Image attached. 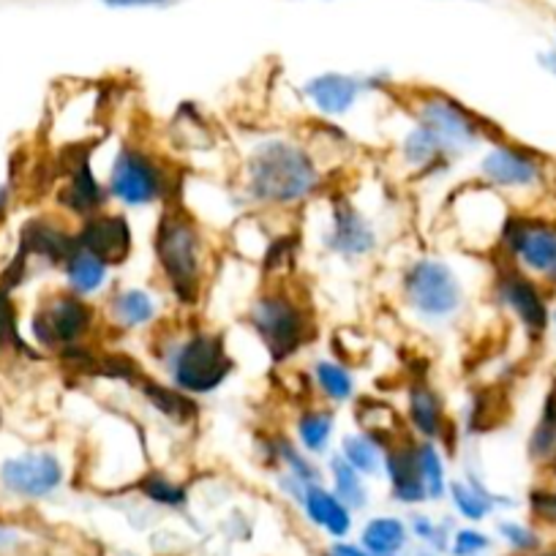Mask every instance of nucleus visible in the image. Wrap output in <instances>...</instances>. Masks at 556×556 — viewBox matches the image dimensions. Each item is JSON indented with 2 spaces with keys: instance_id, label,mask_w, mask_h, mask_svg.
Here are the masks:
<instances>
[{
  "instance_id": "obj_1",
  "label": "nucleus",
  "mask_w": 556,
  "mask_h": 556,
  "mask_svg": "<svg viewBox=\"0 0 556 556\" xmlns=\"http://www.w3.org/2000/svg\"><path fill=\"white\" fill-rule=\"evenodd\" d=\"M235 189L256 213H298L312 207L328 189V169L306 139L267 131L245 146Z\"/></svg>"
},
{
  "instance_id": "obj_2",
  "label": "nucleus",
  "mask_w": 556,
  "mask_h": 556,
  "mask_svg": "<svg viewBox=\"0 0 556 556\" xmlns=\"http://www.w3.org/2000/svg\"><path fill=\"white\" fill-rule=\"evenodd\" d=\"M153 267L162 295L180 314H197L207 301L216 254L213 235L178 200L162 207L151 235Z\"/></svg>"
},
{
  "instance_id": "obj_3",
  "label": "nucleus",
  "mask_w": 556,
  "mask_h": 556,
  "mask_svg": "<svg viewBox=\"0 0 556 556\" xmlns=\"http://www.w3.org/2000/svg\"><path fill=\"white\" fill-rule=\"evenodd\" d=\"M148 355L164 382L197 401L216 395L238 368L227 336L213 323L191 319V314L159 325L151 333Z\"/></svg>"
},
{
  "instance_id": "obj_4",
  "label": "nucleus",
  "mask_w": 556,
  "mask_h": 556,
  "mask_svg": "<svg viewBox=\"0 0 556 556\" xmlns=\"http://www.w3.org/2000/svg\"><path fill=\"white\" fill-rule=\"evenodd\" d=\"M243 323L267 355L270 366H287L317 339L312 303L287 278L262 281L245 306Z\"/></svg>"
},
{
  "instance_id": "obj_5",
  "label": "nucleus",
  "mask_w": 556,
  "mask_h": 556,
  "mask_svg": "<svg viewBox=\"0 0 556 556\" xmlns=\"http://www.w3.org/2000/svg\"><path fill=\"white\" fill-rule=\"evenodd\" d=\"M399 301L420 328H451L467 312V278L445 256L417 254L399 273Z\"/></svg>"
},
{
  "instance_id": "obj_6",
  "label": "nucleus",
  "mask_w": 556,
  "mask_h": 556,
  "mask_svg": "<svg viewBox=\"0 0 556 556\" xmlns=\"http://www.w3.org/2000/svg\"><path fill=\"white\" fill-rule=\"evenodd\" d=\"M184 169H175L162 153L139 142H121L104 173L112 207L126 213L164 207L178 200Z\"/></svg>"
},
{
  "instance_id": "obj_7",
  "label": "nucleus",
  "mask_w": 556,
  "mask_h": 556,
  "mask_svg": "<svg viewBox=\"0 0 556 556\" xmlns=\"http://www.w3.org/2000/svg\"><path fill=\"white\" fill-rule=\"evenodd\" d=\"M406 115L429 128L451 159L480 151L500 139V128L464 104L462 99L442 90H417L406 101Z\"/></svg>"
},
{
  "instance_id": "obj_8",
  "label": "nucleus",
  "mask_w": 556,
  "mask_h": 556,
  "mask_svg": "<svg viewBox=\"0 0 556 556\" xmlns=\"http://www.w3.org/2000/svg\"><path fill=\"white\" fill-rule=\"evenodd\" d=\"M104 330V317L96 301L61 290L47 295L30 317V339L41 350L55 355L74 350V346L93 344Z\"/></svg>"
},
{
  "instance_id": "obj_9",
  "label": "nucleus",
  "mask_w": 556,
  "mask_h": 556,
  "mask_svg": "<svg viewBox=\"0 0 556 556\" xmlns=\"http://www.w3.org/2000/svg\"><path fill=\"white\" fill-rule=\"evenodd\" d=\"M319 245L328 256L341 262H366L382 249V235L374 218L346 194L325 197Z\"/></svg>"
},
{
  "instance_id": "obj_10",
  "label": "nucleus",
  "mask_w": 556,
  "mask_h": 556,
  "mask_svg": "<svg viewBox=\"0 0 556 556\" xmlns=\"http://www.w3.org/2000/svg\"><path fill=\"white\" fill-rule=\"evenodd\" d=\"M507 216H510V211L505 205V197L483 186L480 180L464 186V189H456V194H451V207H447L451 229L456 232L458 243L469 245V249L480 251V254L491 249L496 251Z\"/></svg>"
},
{
  "instance_id": "obj_11",
  "label": "nucleus",
  "mask_w": 556,
  "mask_h": 556,
  "mask_svg": "<svg viewBox=\"0 0 556 556\" xmlns=\"http://www.w3.org/2000/svg\"><path fill=\"white\" fill-rule=\"evenodd\" d=\"M500 260L510 262L532 278L556 287V224L538 216L510 213L496 243Z\"/></svg>"
},
{
  "instance_id": "obj_12",
  "label": "nucleus",
  "mask_w": 556,
  "mask_h": 556,
  "mask_svg": "<svg viewBox=\"0 0 556 556\" xmlns=\"http://www.w3.org/2000/svg\"><path fill=\"white\" fill-rule=\"evenodd\" d=\"M390 88V74H350V72H319L301 85V99L319 121H346L366 96L384 93Z\"/></svg>"
},
{
  "instance_id": "obj_13",
  "label": "nucleus",
  "mask_w": 556,
  "mask_h": 556,
  "mask_svg": "<svg viewBox=\"0 0 556 556\" xmlns=\"http://www.w3.org/2000/svg\"><path fill=\"white\" fill-rule=\"evenodd\" d=\"M491 295L502 312L510 314L518 328L529 336V341H540L551 328V306L538 278L518 270L505 260H496V270L491 276Z\"/></svg>"
},
{
  "instance_id": "obj_14",
  "label": "nucleus",
  "mask_w": 556,
  "mask_h": 556,
  "mask_svg": "<svg viewBox=\"0 0 556 556\" xmlns=\"http://www.w3.org/2000/svg\"><path fill=\"white\" fill-rule=\"evenodd\" d=\"M58 207L74 222L93 216V213L110 207L104 180L93 164V148L72 146L61 159V186L55 191Z\"/></svg>"
},
{
  "instance_id": "obj_15",
  "label": "nucleus",
  "mask_w": 556,
  "mask_h": 556,
  "mask_svg": "<svg viewBox=\"0 0 556 556\" xmlns=\"http://www.w3.org/2000/svg\"><path fill=\"white\" fill-rule=\"evenodd\" d=\"M475 175H478L480 184L505 197L513 191L538 189L545 178V167L538 153L500 137L491 146H485Z\"/></svg>"
},
{
  "instance_id": "obj_16",
  "label": "nucleus",
  "mask_w": 556,
  "mask_h": 556,
  "mask_svg": "<svg viewBox=\"0 0 556 556\" xmlns=\"http://www.w3.org/2000/svg\"><path fill=\"white\" fill-rule=\"evenodd\" d=\"M66 464L52 451H30L0 464V485L20 500H50L66 485Z\"/></svg>"
},
{
  "instance_id": "obj_17",
  "label": "nucleus",
  "mask_w": 556,
  "mask_h": 556,
  "mask_svg": "<svg viewBox=\"0 0 556 556\" xmlns=\"http://www.w3.org/2000/svg\"><path fill=\"white\" fill-rule=\"evenodd\" d=\"M404 424L412 440L437 442L445 447L447 456H453L456 451V424H453L442 393L429 379H412L406 384Z\"/></svg>"
},
{
  "instance_id": "obj_18",
  "label": "nucleus",
  "mask_w": 556,
  "mask_h": 556,
  "mask_svg": "<svg viewBox=\"0 0 556 556\" xmlns=\"http://www.w3.org/2000/svg\"><path fill=\"white\" fill-rule=\"evenodd\" d=\"M104 328L123 336L148 333L162 325L164 295L142 285H115L101 303Z\"/></svg>"
},
{
  "instance_id": "obj_19",
  "label": "nucleus",
  "mask_w": 556,
  "mask_h": 556,
  "mask_svg": "<svg viewBox=\"0 0 556 556\" xmlns=\"http://www.w3.org/2000/svg\"><path fill=\"white\" fill-rule=\"evenodd\" d=\"M74 238H77V245L110 262L115 270L126 265L134 254V224L121 207L110 205L104 211L93 213V216L83 218L74 227Z\"/></svg>"
},
{
  "instance_id": "obj_20",
  "label": "nucleus",
  "mask_w": 556,
  "mask_h": 556,
  "mask_svg": "<svg viewBox=\"0 0 556 556\" xmlns=\"http://www.w3.org/2000/svg\"><path fill=\"white\" fill-rule=\"evenodd\" d=\"M395 162L399 167L409 175L412 180H437L451 175L456 159H451L445 153V148L437 142L434 134L426 126H420L417 121H412L404 126V131L395 139Z\"/></svg>"
},
{
  "instance_id": "obj_21",
  "label": "nucleus",
  "mask_w": 556,
  "mask_h": 556,
  "mask_svg": "<svg viewBox=\"0 0 556 556\" xmlns=\"http://www.w3.org/2000/svg\"><path fill=\"white\" fill-rule=\"evenodd\" d=\"M382 475L388 480V494L395 505L409 507V510L429 505V494H426L424 478H420L415 462V442L409 434L395 437L384 445Z\"/></svg>"
},
{
  "instance_id": "obj_22",
  "label": "nucleus",
  "mask_w": 556,
  "mask_h": 556,
  "mask_svg": "<svg viewBox=\"0 0 556 556\" xmlns=\"http://www.w3.org/2000/svg\"><path fill=\"white\" fill-rule=\"evenodd\" d=\"M298 513L306 518L308 527H314L330 540H350V534L355 532V513L333 494V489L325 480L303 489Z\"/></svg>"
},
{
  "instance_id": "obj_23",
  "label": "nucleus",
  "mask_w": 556,
  "mask_h": 556,
  "mask_svg": "<svg viewBox=\"0 0 556 556\" xmlns=\"http://www.w3.org/2000/svg\"><path fill=\"white\" fill-rule=\"evenodd\" d=\"M447 502H451L453 513L467 523H483L485 518L494 516L496 510H507L516 507V500L505 494H496L489 489L483 478L472 469L462 475V478H451V489H447Z\"/></svg>"
},
{
  "instance_id": "obj_24",
  "label": "nucleus",
  "mask_w": 556,
  "mask_h": 556,
  "mask_svg": "<svg viewBox=\"0 0 556 556\" xmlns=\"http://www.w3.org/2000/svg\"><path fill=\"white\" fill-rule=\"evenodd\" d=\"M134 393L146 401V404L151 406V412H156L164 424L175 426V429H194V426L200 424V415H202L200 401L180 393L178 388L164 382L162 377H153L151 371H146V377L139 379Z\"/></svg>"
},
{
  "instance_id": "obj_25",
  "label": "nucleus",
  "mask_w": 556,
  "mask_h": 556,
  "mask_svg": "<svg viewBox=\"0 0 556 556\" xmlns=\"http://www.w3.org/2000/svg\"><path fill=\"white\" fill-rule=\"evenodd\" d=\"M74 249H77L74 229L63 227L55 218H30L23 227L17 254H23L25 260H41L52 267H61Z\"/></svg>"
},
{
  "instance_id": "obj_26",
  "label": "nucleus",
  "mask_w": 556,
  "mask_h": 556,
  "mask_svg": "<svg viewBox=\"0 0 556 556\" xmlns=\"http://www.w3.org/2000/svg\"><path fill=\"white\" fill-rule=\"evenodd\" d=\"M61 273L66 290L85 298V301H99V298H104L115 287V267L101 260V256L90 254L83 245H77L66 256Z\"/></svg>"
},
{
  "instance_id": "obj_27",
  "label": "nucleus",
  "mask_w": 556,
  "mask_h": 556,
  "mask_svg": "<svg viewBox=\"0 0 556 556\" xmlns=\"http://www.w3.org/2000/svg\"><path fill=\"white\" fill-rule=\"evenodd\" d=\"M336 431H339V415H336V409L323 404V401H317V404H303L298 409L290 437L308 456H314L317 462H325L333 453Z\"/></svg>"
},
{
  "instance_id": "obj_28",
  "label": "nucleus",
  "mask_w": 556,
  "mask_h": 556,
  "mask_svg": "<svg viewBox=\"0 0 556 556\" xmlns=\"http://www.w3.org/2000/svg\"><path fill=\"white\" fill-rule=\"evenodd\" d=\"M312 393L328 406H350L357 401V377L341 357H317L308 366Z\"/></svg>"
},
{
  "instance_id": "obj_29",
  "label": "nucleus",
  "mask_w": 556,
  "mask_h": 556,
  "mask_svg": "<svg viewBox=\"0 0 556 556\" xmlns=\"http://www.w3.org/2000/svg\"><path fill=\"white\" fill-rule=\"evenodd\" d=\"M131 494H137L146 505L167 513H184L191 505V489L186 480H178L167 469L148 467L142 478L134 483Z\"/></svg>"
},
{
  "instance_id": "obj_30",
  "label": "nucleus",
  "mask_w": 556,
  "mask_h": 556,
  "mask_svg": "<svg viewBox=\"0 0 556 556\" xmlns=\"http://www.w3.org/2000/svg\"><path fill=\"white\" fill-rule=\"evenodd\" d=\"M357 543L371 556H401L409 548L412 534L406 518L395 516V513H379V516L363 521Z\"/></svg>"
},
{
  "instance_id": "obj_31",
  "label": "nucleus",
  "mask_w": 556,
  "mask_h": 556,
  "mask_svg": "<svg viewBox=\"0 0 556 556\" xmlns=\"http://www.w3.org/2000/svg\"><path fill=\"white\" fill-rule=\"evenodd\" d=\"M325 483L333 489V494L339 496L341 502H344L346 507H350L352 513H363L368 505H371V491H368V480L363 478L357 469H352L350 464L344 462V458L339 456V453H330L328 458H325Z\"/></svg>"
},
{
  "instance_id": "obj_32",
  "label": "nucleus",
  "mask_w": 556,
  "mask_h": 556,
  "mask_svg": "<svg viewBox=\"0 0 556 556\" xmlns=\"http://www.w3.org/2000/svg\"><path fill=\"white\" fill-rule=\"evenodd\" d=\"M384 445H388V442L379 440V437L368 434V431L363 429H355V431H346V434L341 437L336 453H339L352 469H357L363 478L371 480L382 475Z\"/></svg>"
},
{
  "instance_id": "obj_33",
  "label": "nucleus",
  "mask_w": 556,
  "mask_h": 556,
  "mask_svg": "<svg viewBox=\"0 0 556 556\" xmlns=\"http://www.w3.org/2000/svg\"><path fill=\"white\" fill-rule=\"evenodd\" d=\"M273 451H276V472L292 475L301 483H323L325 467L314 456H308L290 434L278 431L273 434Z\"/></svg>"
},
{
  "instance_id": "obj_34",
  "label": "nucleus",
  "mask_w": 556,
  "mask_h": 556,
  "mask_svg": "<svg viewBox=\"0 0 556 556\" xmlns=\"http://www.w3.org/2000/svg\"><path fill=\"white\" fill-rule=\"evenodd\" d=\"M415 442V462L420 469V478H424L426 494L429 502H442L447 500V489H451V472H447V453L445 447L437 445V442Z\"/></svg>"
},
{
  "instance_id": "obj_35",
  "label": "nucleus",
  "mask_w": 556,
  "mask_h": 556,
  "mask_svg": "<svg viewBox=\"0 0 556 556\" xmlns=\"http://www.w3.org/2000/svg\"><path fill=\"white\" fill-rule=\"evenodd\" d=\"M527 453L538 467L554 469L556 472V390H551L543 401L538 424L529 434Z\"/></svg>"
},
{
  "instance_id": "obj_36",
  "label": "nucleus",
  "mask_w": 556,
  "mask_h": 556,
  "mask_svg": "<svg viewBox=\"0 0 556 556\" xmlns=\"http://www.w3.org/2000/svg\"><path fill=\"white\" fill-rule=\"evenodd\" d=\"M406 527H409V534L415 543L429 545V548L437 551V554H447L456 523H453L451 518L429 516V513H424L420 507H417V510H412L409 518H406Z\"/></svg>"
},
{
  "instance_id": "obj_37",
  "label": "nucleus",
  "mask_w": 556,
  "mask_h": 556,
  "mask_svg": "<svg viewBox=\"0 0 556 556\" xmlns=\"http://www.w3.org/2000/svg\"><path fill=\"white\" fill-rule=\"evenodd\" d=\"M357 424H361L363 431L368 434L379 437V440L390 442L395 437H404V426L401 424H390V417H399L393 412V406L384 404V401H374V399H361L357 401Z\"/></svg>"
},
{
  "instance_id": "obj_38",
  "label": "nucleus",
  "mask_w": 556,
  "mask_h": 556,
  "mask_svg": "<svg viewBox=\"0 0 556 556\" xmlns=\"http://www.w3.org/2000/svg\"><path fill=\"white\" fill-rule=\"evenodd\" d=\"M0 350H12L17 352V355L39 357V352H36L34 346L25 344L23 333H20L17 308H14L9 290H3V287H0Z\"/></svg>"
},
{
  "instance_id": "obj_39",
  "label": "nucleus",
  "mask_w": 556,
  "mask_h": 556,
  "mask_svg": "<svg viewBox=\"0 0 556 556\" xmlns=\"http://www.w3.org/2000/svg\"><path fill=\"white\" fill-rule=\"evenodd\" d=\"M496 534H500L502 543L518 556L538 554V551L543 548V538H540L538 529L529 527V523L523 521H516V518H502V521L496 523Z\"/></svg>"
},
{
  "instance_id": "obj_40",
  "label": "nucleus",
  "mask_w": 556,
  "mask_h": 556,
  "mask_svg": "<svg viewBox=\"0 0 556 556\" xmlns=\"http://www.w3.org/2000/svg\"><path fill=\"white\" fill-rule=\"evenodd\" d=\"M494 548V538L478 523H464V527L453 529L451 548L447 556H485Z\"/></svg>"
},
{
  "instance_id": "obj_41",
  "label": "nucleus",
  "mask_w": 556,
  "mask_h": 556,
  "mask_svg": "<svg viewBox=\"0 0 556 556\" xmlns=\"http://www.w3.org/2000/svg\"><path fill=\"white\" fill-rule=\"evenodd\" d=\"M529 513L534 521L556 527V489H532L529 491Z\"/></svg>"
},
{
  "instance_id": "obj_42",
  "label": "nucleus",
  "mask_w": 556,
  "mask_h": 556,
  "mask_svg": "<svg viewBox=\"0 0 556 556\" xmlns=\"http://www.w3.org/2000/svg\"><path fill=\"white\" fill-rule=\"evenodd\" d=\"M101 7L112 12H142V9H167L175 7L178 0H99Z\"/></svg>"
},
{
  "instance_id": "obj_43",
  "label": "nucleus",
  "mask_w": 556,
  "mask_h": 556,
  "mask_svg": "<svg viewBox=\"0 0 556 556\" xmlns=\"http://www.w3.org/2000/svg\"><path fill=\"white\" fill-rule=\"evenodd\" d=\"M325 556H371L361 543H352V540H330V545L325 548Z\"/></svg>"
},
{
  "instance_id": "obj_44",
  "label": "nucleus",
  "mask_w": 556,
  "mask_h": 556,
  "mask_svg": "<svg viewBox=\"0 0 556 556\" xmlns=\"http://www.w3.org/2000/svg\"><path fill=\"white\" fill-rule=\"evenodd\" d=\"M20 545V532L14 527H7V523H0V554H7V551L17 548Z\"/></svg>"
},
{
  "instance_id": "obj_45",
  "label": "nucleus",
  "mask_w": 556,
  "mask_h": 556,
  "mask_svg": "<svg viewBox=\"0 0 556 556\" xmlns=\"http://www.w3.org/2000/svg\"><path fill=\"white\" fill-rule=\"evenodd\" d=\"M538 61H540V66H543L545 72L551 74V77H556V50H545V52H540Z\"/></svg>"
},
{
  "instance_id": "obj_46",
  "label": "nucleus",
  "mask_w": 556,
  "mask_h": 556,
  "mask_svg": "<svg viewBox=\"0 0 556 556\" xmlns=\"http://www.w3.org/2000/svg\"><path fill=\"white\" fill-rule=\"evenodd\" d=\"M401 556H442V554H437V551H431L429 545H420V543H417V545H409V548H406Z\"/></svg>"
},
{
  "instance_id": "obj_47",
  "label": "nucleus",
  "mask_w": 556,
  "mask_h": 556,
  "mask_svg": "<svg viewBox=\"0 0 556 556\" xmlns=\"http://www.w3.org/2000/svg\"><path fill=\"white\" fill-rule=\"evenodd\" d=\"M9 200H12V189H9V186H0V218L7 216Z\"/></svg>"
},
{
  "instance_id": "obj_48",
  "label": "nucleus",
  "mask_w": 556,
  "mask_h": 556,
  "mask_svg": "<svg viewBox=\"0 0 556 556\" xmlns=\"http://www.w3.org/2000/svg\"><path fill=\"white\" fill-rule=\"evenodd\" d=\"M538 556H556V548H551V551H538Z\"/></svg>"
},
{
  "instance_id": "obj_49",
  "label": "nucleus",
  "mask_w": 556,
  "mask_h": 556,
  "mask_svg": "<svg viewBox=\"0 0 556 556\" xmlns=\"http://www.w3.org/2000/svg\"><path fill=\"white\" fill-rule=\"evenodd\" d=\"M551 325H554V333H556V312H554V317H551Z\"/></svg>"
}]
</instances>
